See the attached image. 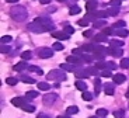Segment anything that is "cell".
<instances>
[{
  "mask_svg": "<svg viewBox=\"0 0 129 118\" xmlns=\"http://www.w3.org/2000/svg\"><path fill=\"white\" fill-rule=\"evenodd\" d=\"M10 17L13 20H16V21H18V22L25 21L27 17H28V11H27V9L24 6L17 4V6L11 7V10H10Z\"/></svg>",
  "mask_w": 129,
  "mask_h": 118,
  "instance_id": "obj_1",
  "label": "cell"
},
{
  "mask_svg": "<svg viewBox=\"0 0 129 118\" xmlns=\"http://www.w3.org/2000/svg\"><path fill=\"white\" fill-rule=\"evenodd\" d=\"M48 79L49 80H55V82H63L66 80V73H64L63 69H55V70H51L48 73Z\"/></svg>",
  "mask_w": 129,
  "mask_h": 118,
  "instance_id": "obj_2",
  "label": "cell"
},
{
  "mask_svg": "<svg viewBox=\"0 0 129 118\" xmlns=\"http://www.w3.org/2000/svg\"><path fill=\"white\" fill-rule=\"evenodd\" d=\"M35 21L45 27L46 31H53V30H55V24H53L48 17H38V18H35Z\"/></svg>",
  "mask_w": 129,
  "mask_h": 118,
  "instance_id": "obj_3",
  "label": "cell"
},
{
  "mask_svg": "<svg viewBox=\"0 0 129 118\" xmlns=\"http://www.w3.org/2000/svg\"><path fill=\"white\" fill-rule=\"evenodd\" d=\"M56 100H58V94H55V93H48V94H45L42 97V103L45 105H48V107L55 104Z\"/></svg>",
  "mask_w": 129,
  "mask_h": 118,
  "instance_id": "obj_4",
  "label": "cell"
},
{
  "mask_svg": "<svg viewBox=\"0 0 129 118\" xmlns=\"http://www.w3.org/2000/svg\"><path fill=\"white\" fill-rule=\"evenodd\" d=\"M28 30H29L31 32H34V34H41V32L46 31L45 27L41 26V24H39V22H37V21L29 22V24H28Z\"/></svg>",
  "mask_w": 129,
  "mask_h": 118,
  "instance_id": "obj_5",
  "label": "cell"
},
{
  "mask_svg": "<svg viewBox=\"0 0 129 118\" xmlns=\"http://www.w3.org/2000/svg\"><path fill=\"white\" fill-rule=\"evenodd\" d=\"M107 54L112 55V56H116V58H121L123 55L122 46H112V45H110V48H107Z\"/></svg>",
  "mask_w": 129,
  "mask_h": 118,
  "instance_id": "obj_6",
  "label": "cell"
},
{
  "mask_svg": "<svg viewBox=\"0 0 129 118\" xmlns=\"http://www.w3.org/2000/svg\"><path fill=\"white\" fill-rule=\"evenodd\" d=\"M53 51H55V49H51V48H41V49H38V55H39V58L48 59V58L53 56Z\"/></svg>",
  "mask_w": 129,
  "mask_h": 118,
  "instance_id": "obj_7",
  "label": "cell"
},
{
  "mask_svg": "<svg viewBox=\"0 0 129 118\" xmlns=\"http://www.w3.org/2000/svg\"><path fill=\"white\" fill-rule=\"evenodd\" d=\"M74 73H76V77H77V79H88V77L91 76L87 69H81V67H79Z\"/></svg>",
  "mask_w": 129,
  "mask_h": 118,
  "instance_id": "obj_8",
  "label": "cell"
},
{
  "mask_svg": "<svg viewBox=\"0 0 129 118\" xmlns=\"http://www.w3.org/2000/svg\"><path fill=\"white\" fill-rule=\"evenodd\" d=\"M68 62L73 65H77V66H81L83 65V59L77 55H72V56H68Z\"/></svg>",
  "mask_w": 129,
  "mask_h": 118,
  "instance_id": "obj_9",
  "label": "cell"
},
{
  "mask_svg": "<svg viewBox=\"0 0 129 118\" xmlns=\"http://www.w3.org/2000/svg\"><path fill=\"white\" fill-rule=\"evenodd\" d=\"M80 66H77V65H73V63H62L60 65V69H63V70H68V72H76V70L79 69Z\"/></svg>",
  "mask_w": 129,
  "mask_h": 118,
  "instance_id": "obj_10",
  "label": "cell"
},
{
  "mask_svg": "<svg viewBox=\"0 0 129 118\" xmlns=\"http://www.w3.org/2000/svg\"><path fill=\"white\" fill-rule=\"evenodd\" d=\"M52 37L56 39H69V35L64 31H52Z\"/></svg>",
  "mask_w": 129,
  "mask_h": 118,
  "instance_id": "obj_11",
  "label": "cell"
},
{
  "mask_svg": "<svg viewBox=\"0 0 129 118\" xmlns=\"http://www.w3.org/2000/svg\"><path fill=\"white\" fill-rule=\"evenodd\" d=\"M27 100H28V99H23V97H14V99L11 100V104L16 105V107H23V105L27 103Z\"/></svg>",
  "mask_w": 129,
  "mask_h": 118,
  "instance_id": "obj_12",
  "label": "cell"
},
{
  "mask_svg": "<svg viewBox=\"0 0 129 118\" xmlns=\"http://www.w3.org/2000/svg\"><path fill=\"white\" fill-rule=\"evenodd\" d=\"M104 93H105L107 96H112L114 93H115V87H114L112 83H105L104 84Z\"/></svg>",
  "mask_w": 129,
  "mask_h": 118,
  "instance_id": "obj_13",
  "label": "cell"
},
{
  "mask_svg": "<svg viewBox=\"0 0 129 118\" xmlns=\"http://www.w3.org/2000/svg\"><path fill=\"white\" fill-rule=\"evenodd\" d=\"M114 35L125 38V37H128V35H129V31H128V30H125V28H115V30H114Z\"/></svg>",
  "mask_w": 129,
  "mask_h": 118,
  "instance_id": "obj_14",
  "label": "cell"
},
{
  "mask_svg": "<svg viewBox=\"0 0 129 118\" xmlns=\"http://www.w3.org/2000/svg\"><path fill=\"white\" fill-rule=\"evenodd\" d=\"M95 7H97V0H87V3H86V9H87L88 13L95 11Z\"/></svg>",
  "mask_w": 129,
  "mask_h": 118,
  "instance_id": "obj_15",
  "label": "cell"
},
{
  "mask_svg": "<svg viewBox=\"0 0 129 118\" xmlns=\"http://www.w3.org/2000/svg\"><path fill=\"white\" fill-rule=\"evenodd\" d=\"M28 66L29 65H27V62L23 61V62H18V63L14 65V70H16V72H23L24 69H28Z\"/></svg>",
  "mask_w": 129,
  "mask_h": 118,
  "instance_id": "obj_16",
  "label": "cell"
},
{
  "mask_svg": "<svg viewBox=\"0 0 129 118\" xmlns=\"http://www.w3.org/2000/svg\"><path fill=\"white\" fill-rule=\"evenodd\" d=\"M125 80H126L125 75H121V73L114 75V83L115 84H122V83H125Z\"/></svg>",
  "mask_w": 129,
  "mask_h": 118,
  "instance_id": "obj_17",
  "label": "cell"
},
{
  "mask_svg": "<svg viewBox=\"0 0 129 118\" xmlns=\"http://www.w3.org/2000/svg\"><path fill=\"white\" fill-rule=\"evenodd\" d=\"M105 18H97L95 21H93V27L94 28H103L105 27Z\"/></svg>",
  "mask_w": 129,
  "mask_h": 118,
  "instance_id": "obj_18",
  "label": "cell"
},
{
  "mask_svg": "<svg viewBox=\"0 0 129 118\" xmlns=\"http://www.w3.org/2000/svg\"><path fill=\"white\" fill-rule=\"evenodd\" d=\"M94 39H95L97 42H107L108 41V35L101 32V34H97L95 37H94Z\"/></svg>",
  "mask_w": 129,
  "mask_h": 118,
  "instance_id": "obj_19",
  "label": "cell"
},
{
  "mask_svg": "<svg viewBox=\"0 0 129 118\" xmlns=\"http://www.w3.org/2000/svg\"><path fill=\"white\" fill-rule=\"evenodd\" d=\"M93 52H94L95 55H97V54H104V55H105V54H107V49L104 48L103 45H94Z\"/></svg>",
  "mask_w": 129,
  "mask_h": 118,
  "instance_id": "obj_20",
  "label": "cell"
},
{
  "mask_svg": "<svg viewBox=\"0 0 129 118\" xmlns=\"http://www.w3.org/2000/svg\"><path fill=\"white\" fill-rule=\"evenodd\" d=\"M76 89L80 90V91H86V90H87V84L84 83L83 80H77V82H76Z\"/></svg>",
  "mask_w": 129,
  "mask_h": 118,
  "instance_id": "obj_21",
  "label": "cell"
},
{
  "mask_svg": "<svg viewBox=\"0 0 129 118\" xmlns=\"http://www.w3.org/2000/svg\"><path fill=\"white\" fill-rule=\"evenodd\" d=\"M94 13H95L97 18H107V17L110 16L107 10H100V11H94Z\"/></svg>",
  "mask_w": 129,
  "mask_h": 118,
  "instance_id": "obj_22",
  "label": "cell"
},
{
  "mask_svg": "<svg viewBox=\"0 0 129 118\" xmlns=\"http://www.w3.org/2000/svg\"><path fill=\"white\" fill-rule=\"evenodd\" d=\"M66 112H68V115H74V114H77V112H79V107H76V105H70V107H68Z\"/></svg>",
  "mask_w": 129,
  "mask_h": 118,
  "instance_id": "obj_23",
  "label": "cell"
},
{
  "mask_svg": "<svg viewBox=\"0 0 129 118\" xmlns=\"http://www.w3.org/2000/svg\"><path fill=\"white\" fill-rule=\"evenodd\" d=\"M28 70H29V72H34V73H38V75H42V73H44L41 67L35 66V65H29V66H28Z\"/></svg>",
  "mask_w": 129,
  "mask_h": 118,
  "instance_id": "obj_24",
  "label": "cell"
},
{
  "mask_svg": "<svg viewBox=\"0 0 129 118\" xmlns=\"http://www.w3.org/2000/svg\"><path fill=\"white\" fill-rule=\"evenodd\" d=\"M20 80L24 82V83H27V84H34L35 83V79H32V77H29V76H21Z\"/></svg>",
  "mask_w": 129,
  "mask_h": 118,
  "instance_id": "obj_25",
  "label": "cell"
},
{
  "mask_svg": "<svg viewBox=\"0 0 129 118\" xmlns=\"http://www.w3.org/2000/svg\"><path fill=\"white\" fill-rule=\"evenodd\" d=\"M80 58L83 59V62H87V63H91V62H93L94 59H95L94 56H91V55H88V54H83Z\"/></svg>",
  "mask_w": 129,
  "mask_h": 118,
  "instance_id": "obj_26",
  "label": "cell"
},
{
  "mask_svg": "<svg viewBox=\"0 0 129 118\" xmlns=\"http://www.w3.org/2000/svg\"><path fill=\"white\" fill-rule=\"evenodd\" d=\"M21 108H23L24 111H27V112H34V111H35V107H34L32 104H28V103H25Z\"/></svg>",
  "mask_w": 129,
  "mask_h": 118,
  "instance_id": "obj_27",
  "label": "cell"
},
{
  "mask_svg": "<svg viewBox=\"0 0 129 118\" xmlns=\"http://www.w3.org/2000/svg\"><path fill=\"white\" fill-rule=\"evenodd\" d=\"M107 11H108V14H110V16H116V14L119 13V7L112 6V7H110V9L107 10Z\"/></svg>",
  "mask_w": 129,
  "mask_h": 118,
  "instance_id": "obj_28",
  "label": "cell"
},
{
  "mask_svg": "<svg viewBox=\"0 0 129 118\" xmlns=\"http://www.w3.org/2000/svg\"><path fill=\"white\" fill-rule=\"evenodd\" d=\"M81 99H83L84 101H90V100L93 99V94H91V93H88L87 90H86V91L81 93Z\"/></svg>",
  "mask_w": 129,
  "mask_h": 118,
  "instance_id": "obj_29",
  "label": "cell"
},
{
  "mask_svg": "<svg viewBox=\"0 0 129 118\" xmlns=\"http://www.w3.org/2000/svg\"><path fill=\"white\" fill-rule=\"evenodd\" d=\"M80 11H81V10H80V7H79V6H72L69 14H70V16H76V14H79Z\"/></svg>",
  "mask_w": 129,
  "mask_h": 118,
  "instance_id": "obj_30",
  "label": "cell"
},
{
  "mask_svg": "<svg viewBox=\"0 0 129 118\" xmlns=\"http://www.w3.org/2000/svg\"><path fill=\"white\" fill-rule=\"evenodd\" d=\"M6 83L9 84V86H16V84L18 83V79H16V77H7Z\"/></svg>",
  "mask_w": 129,
  "mask_h": 118,
  "instance_id": "obj_31",
  "label": "cell"
},
{
  "mask_svg": "<svg viewBox=\"0 0 129 118\" xmlns=\"http://www.w3.org/2000/svg\"><path fill=\"white\" fill-rule=\"evenodd\" d=\"M119 67L128 69V67H129V58H122V59H121V65H119Z\"/></svg>",
  "mask_w": 129,
  "mask_h": 118,
  "instance_id": "obj_32",
  "label": "cell"
},
{
  "mask_svg": "<svg viewBox=\"0 0 129 118\" xmlns=\"http://www.w3.org/2000/svg\"><path fill=\"white\" fill-rule=\"evenodd\" d=\"M38 89L39 90H49V89H51V86H49V83H46V82H39V83H38Z\"/></svg>",
  "mask_w": 129,
  "mask_h": 118,
  "instance_id": "obj_33",
  "label": "cell"
},
{
  "mask_svg": "<svg viewBox=\"0 0 129 118\" xmlns=\"http://www.w3.org/2000/svg\"><path fill=\"white\" fill-rule=\"evenodd\" d=\"M97 115L101 117V118H105L107 115H108V111H107L105 108H98V110H97Z\"/></svg>",
  "mask_w": 129,
  "mask_h": 118,
  "instance_id": "obj_34",
  "label": "cell"
},
{
  "mask_svg": "<svg viewBox=\"0 0 129 118\" xmlns=\"http://www.w3.org/2000/svg\"><path fill=\"white\" fill-rule=\"evenodd\" d=\"M77 22H79V26H81V27H87L88 24H90V20H88L87 17H84V18H80Z\"/></svg>",
  "mask_w": 129,
  "mask_h": 118,
  "instance_id": "obj_35",
  "label": "cell"
},
{
  "mask_svg": "<svg viewBox=\"0 0 129 118\" xmlns=\"http://www.w3.org/2000/svg\"><path fill=\"white\" fill-rule=\"evenodd\" d=\"M21 58H23V61H28V59H31L32 58L31 51H24L23 54H21Z\"/></svg>",
  "mask_w": 129,
  "mask_h": 118,
  "instance_id": "obj_36",
  "label": "cell"
},
{
  "mask_svg": "<svg viewBox=\"0 0 129 118\" xmlns=\"http://www.w3.org/2000/svg\"><path fill=\"white\" fill-rule=\"evenodd\" d=\"M94 87H95V94H98L101 90V80L100 79H95L94 80Z\"/></svg>",
  "mask_w": 129,
  "mask_h": 118,
  "instance_id": "obj_37",
  "label": "cell"
},
{
  "mask_svg": "<svg viewBox=\"0 0 129 118\" xmlns=\"http://www.w3.org/2000/svg\"><path fill=\"white\" fill-rule=\"evenodd\" d=\"M35 97H38V91H27L25 93V99H28V100L35 99Z\"/></svg>",
  "mask_w": 129,
  "mask_h": 118,
  "instance_id": "obj_38",
  "label": "cell"
},
{
  "mask_svg": "<svg viewBox=\"0 0 129 118\" xmlns=\"http://www.w3.org/2000/svg\"><path fill=\"white\" fill-rule=\"evenodd\" d=\"M101 76H103V77H114L111 69H104L103 72H101Z\"/></svg>",
  "mask_w": 129,
  "mask_h": 118,
  "instance_id": "obj_39",
  "label": "cell"
},
{
  "mask_svg": "<svg viewBox=\"0 0 129 118\" xmlns=\"http://www.w3.org/2000/svg\"><path fill=\"white\" fill-rule=\"evenodd\" d=\"M87 70H88V73H90L91 76H97V75H98V70H100V69L94 66V67H87Z\"/></svg>",
  "mask_w": 129,
  "mask_h": 118,
  "instance_id": "obj_40",
  "label": "cell"
},
{
  "mask_svg": "<svg viewBox=\"0 0 129 118\" xmlns=\"http://www.w3.org/2000/svg\"><path fill=\"white\" fill-rule=\"evenodd\" d=\"M95 67H98L100 70H104V69H107V62H103V61H98L95 63Z\"/></svg>",
  "mask_w": 129,
  "mask_h": 118,
  "instance_id": "obj_41",
  "label": "cell"
},
{
  "mask_svg": "<svg viewBox=\"0 0 129 118\" xmlns=\"http://www.w3.org/2000/svg\"><path fill=\"white\" fill-rule=\"evenodd\" d=\"M114 117L115 118H125V112H123L122 110H116V111L114 112Z\"/></svg>",
  "mask_w": 129,
  "mask_h": 118,
  "instance_id": "obj_42",
  "label": "cell"
},
{
  "mask_svg": "<svg viewBox=\"0 0 129 118\" xmlns=\"http://www.w3.org/2000/svg\"><path fill=\"white\" fill-rule=\"evenodd\" d=\"M110 45H112V46H122L123 42H122V41H118V39H111V41H110Z\"/></svg>",
  "mask_w": 129,
  "mask_h": 118,
  "instance_id": "obj_43",
  "label": "cell"
},
{
  "mask_svg": "<svg viewBox=\"0 0 129 118\" xmlns=\"http://www.w3.org/2000/svg\"><path fill=\"white\" fill-rule=\"evenodd\" d=\"M11 37H10V35H4V37H2V44H10V42H11Z\"/></svg>",
  "mask_w": 129,
  "mask_h": 118,
  "instance_id": "obj_44",
  "label": "cell"
},
{
  "mask_svg": "<svg viewBox=\"0 0 129 118\" xmlns=\"http://www.w3.org/2000/svg\"><path fill=\"white\" fill-rule=\"evenodd\" d=\"M125 26H126V22L121 20V21H116L115 24H114V28H123Z\"/></svg>",
  "mask_w": 129,
  "mask_h": 118,
  "instance_id": "obj_45",
  "label": "cell"
},
{
  "mask_svg": "<svg viewBox=\"0 0 129 118\" xmlns=\"http://www.w3.org/2000/svg\"><path fill=\"white\" fill-rule=\"evenodd\" d=\"M81 49H83L84 52H91L94 49V45H83V46H81Z\"/></svg>",
  "mask_w": 129,
  "mask_h": 118,
  "instance_id": "obj_46",
  "label": "cell"
},
{
  "mask_svg": "<svg viewBox=\"0 0 129 118\" xmlns=\"http://www.w3.org/2000/svg\"><path fill=\"white\" fill-rule=\"evenodd\" d=\"M0 51L3 52V54H9L10 51H11V48H10V45H2V49H0Z\"/></svg>",
  "mask_w": 129,
  "mask_h": 118,
  "instance_id": "obj_47",
  "label": "cell"
},
{
  "mask_svg": "<svg viewBox=\"0 0 129 118\" xmlns=\"http://www.w3.org/2000/svg\"><path fill=\"white\" fill-rule=\"evenodd\" d=\"M53 49H55V51H62V49H64V46L60 42H55V44H53Z\"/></svg>",
  "mask_w": 129,
  "mask_h": 118,
  "instance_id": "obj_48",
  "label": "cell"
},
{
  "mask_svg": "<svg viewBox=\"0 0 129 118\" xmlns=\"http://www.w3.org/2000/svg\"><path fill=\"white\" fill-rule=\"evenodd\" d=\"M116 67H118V66H116L115 62H112V61H111V62H107V69L114 70V69H116Z\"/></svg>",
  "mask_w": 129,
  "mask_h": 118,
  "instance_id": "obj_49",
  "label": "cell"
},
{
  "mask_svg": "<svg viewBox=\"0 0 129 118\" xmlns=\"http://www.w3.org/2000/svg\"><path fill=\"white\" fill-rule=\"evenodd\" d=\"M63 31L66 32L68 35H70V34H73V32H74V28H73V27H70V26H66V27H64Z\"/></svg>",
  "mask_w": 129,
  "mask_h": 118,
  "instance_id": "obj_50",
  "label": "cell"
},
{
  "mask_svg": "<svg viewBox=\"0 0 129 118\" xmlns=\"http://www.w3.org/2000/svg\"><path fill=\"white\" fill-rule=\"evenodd\" d=\"M103 32H104V34H107V35H108V34H114V30L110 28V27H105V28L103 30Z\"/></svg>",
  "mask_w": 129,
  "mask_h": 118,
  "instance_id": "obj_51",
  "label": "cell"
},
{
  "mask_svg": "<svg viewBox=\"0 0 129 118\" xmlns=\"http://www.w3.org/2000/svg\"><path fill=\"white\" fill-rule=\"evenodd\" d=\"M91 35H93V31H91V30H87V31L83 32V37H86V38H90Z\"/></svg>",
  "mask_w": 129,
  "mask_h": 118,
  "instance_id": "obj_52",
  "label": "cell"
},
{
  "mask_svg": "<svg viewBox=\"0 0 129 118\" xmlns=\"http://www.w3.org/2000/svg\"><path fill=\"white\" fill-rule=\"evenodd\" d=\"M121 3L122 2H118V0H111V6H116V7H119Z\"/></svg>",
  "mask_w": 129,
  "mask_h": 118,
  "instance_id": "obj_53",
  "label": "cell"
},
{
  "mask_svg": "<svg viewBox=\"0 0 129 118\" xmlns=\"http://www.w3.org/2000/svg\"><path fill=\"white\" fill-rule=\"evenodd\" d=\"M37 118H51V117H49V115H45V114H39Z\"/></svg>",
  "mask_w": 129,
  "mask_h": 118,
  "instance_id": "obj_54",
  "label": "cell"
},
{
  "mask_svg": "<svg viewBox=\"0 0 129 118\" xmlns=\"http://www.w3.org/2000/svg\"><path fill=\"white\" fill-rule=\"evenodd\" d=\"M39 2H41L42 4H49L51 3V0H39Z\"/></svg>",
  "mask_w": 129,
  "mask_h": 118,
  "instance_id": "obj_55",
  "label": "cell"
},
{
  "mask_svg": "<svg viewBox=\"0 0 129 118\" xmlns=\"http://www.w3.org/2000/svg\"><path fill=\"white\" fill-rule=\"evenodd\" d=\"M48 11H49V13H55V11H56V7H51Z\"/></svg>",
  "mask_w": 129,
  "mask_h": 118,
  "instance_id": "obj_56",
  "label": "cell"
},
{
  "mask_svg": "<svg viewBox=\"0 0 129 118\" xmlns=\"http://www.w3.org/2000/svg\"><path fill=\"white\" fill-rule=\"evenodd\" d=\"M7 3H17V2H18V0H6Z\"/></svg>",
  "mask_w": 129,
  "mask_h": 118,
  "instance_id": "obj_57",
  "label": "cell"
},
{
  "mask_svg": "<svg viewBox=\"0 0 129 118\" xmlns=\"http://www.w3.org/2000/svg\"><path fill=\"white\" fill-rule=\"evenodd\" d=\"M58 118H69V115H59Z\"/></svg>",
  "mask_w": 129,
  "mask_h": 118,
  "instance_id": "obj_58",
  "label": "cell"
},
{
  "mask_svg": "<svg viewBox=\"0 0 129 118\" xmlns=\"http://www.w3.org/2000/svg\"><path fill=\"white\" fill-rule=\"evenodd\" d=\"M90 118H101V117H98V115H91Z\"/></svg>",
  "mask_w": 129,
  "mask_h": 118,
  "instance_id": "obj_59",
  "label": "cell"
},
{
  "mask_svg": "<svg viewBox=\"0 0 129 118\" xmlns=\"http://www.w3.org/2000/svg\"><path fill=\"white\" fill-rule=\"evenodd\" d=\"M58 2H60V3H64V2H68V0H58Z\"/></svg>",
  "mask_w": 129,
  "mask_h": 118,
  "instance_id": "obj_60",
  "label": "cell"
},
{
  "mask_svg": "<svg viewBox=\"0 0 129 118\" xmlns=\"http://www.w3.org/2000/svg\"><path fill=\"white\" fill-rule=\"evenodd\" d=\"M126 97H128V99H129V90H128V91H126Z\"/></svg>",
  "mask_w": 129,
  "mask_h": 118,
  "instance_id": "obj_61",
  "label": "cell"
},
{
  "mask_svg": "<svg viewBox=\"0 0 129 118\" xmlns=\"http://www.w3.org/2000/svg\"><path fill=\"white\" fill-rule=\"evenodd\" d=\"M118 2H122V0H118Z\"/></svg>",
  "mask_w": 129,
  "mask_h": 118,
  "instance_id": "obj_62",
  "label": "cell"
}]
</instances>
